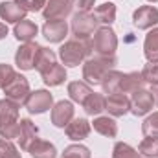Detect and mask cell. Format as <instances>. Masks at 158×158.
I'll return each instance as SVG.
<instances>
[{
    "mask_svg": "<svg viewBox=\"0 0 158 158\" xmlns=\"http://www.w3.org/2000/svg\"><path fill=\"white\" fill-rule=\"evenodd\" d=\"M37 70L42 74V79L46 85H61L64 77H66V72L61 64L55 63V53L52 50H46V48H40L39 55H37V63H35Z\"/></svg>",
    "mask_w": 158,
    "mask_h": 158,
    "instance_id": "1",
    "label": "cell"
},
{
    "mask_svg": "<svg viewBox=\"0 0 158 158\" xmlns=\"http://www.w3.org/2000/svg\"><path fill=\"white\" fill-rule=\"evenodd\" d=\"M0 134L4 138L19 136V105L13 99L0 101Z\"/></svg>",
    "mask_w": 158,
    "mask_h": 158,
    "instance_id": "2",
    "label": "cell"
},
{
    "mask_svg": "<svg viewBox=\"0 0 158 158\" xmlns=\"http://www.w3.org/2000/svg\"><path fill=\"white\" fill-rule=\"evenodd\" d=\"M114 63H116L114 55H110V57L101 55V57H96V59H88L86 64H85V70H83V77L88 83H92V85H98L112 70Z\"/></svg>",
    "mask_w": 158,
    "mask_h": 158,
    "instance_id": "3",
    "label": "cell"
},
{
    "mask_svg": "<svg viewBox=\"0 0 158 158\" xmlns=\"http://www.w3.org/2000/svg\"><path fill=\"white\" fill-rule=\"evenodd\" d=\"M88 48H90V42L86 39L68 40V42L61 48L59 55H61V59H63L64 64H68V66H77L79 63L85 59V55L90 53Z\"/></svg>",
    "mask_w": 158,
    "mask_h": 158,
    "instance_id": "4",
    "label": "cell"
},
{
    "mask_svg": "<svg viewBox=\"0 0 158 158\" xmlns=\"http://www.w3.org/2000/svg\"><path fill=\"white\" fill-rule=\"evenodd\" d=\"M116 44H118V40H116V35H114V31L110 28L98 30L96 35H94V40H92L94 50L98 53H101V55H109V53L112 55L114 50H116Z\"/></svg>",
    "mask_w": 158,
    "mask_h": 158,
    "instance_id": "5",
    "label": "cell"
},
{
    "mask_svg": "<svg viewBox=\"0 0 158 158\" xmlns=\"http://www.w3.org/2000/svg\"><path fill=\"white\" fill-rule=\"evenodd\" d=\"M96 26H98L96 17L94 15H86V13H77L74 17V22H72V30H74L77 39H86L88 35H92Z\"/></svg>",
    "mask_w": 158,
    "mask_h": 158,
    "instance_id": "6",
    "label": "cell"
},
{
    "mask_svg": "<svg viewBox=\"0 0 158 158\" xmlns=\"http://www.w3.org/2000/svg\"><path fill=\"white\" fill-rule=\"evenodd\" d=\"M6 94H7V98L9 99H13V101H20V103H24L26 101V98L30 96V86H28V81L22 77V76H13V79L6 85Z\"/></svg>",
    "mask_w": 158,
    "mask_h": 158,
    "instance_id": "7",
    "label": "cell"
},
{
    "mask_svg": "<svg viewBox=\"0 0 158 158\" xmlns=\"http://www.w3.org/2000/svg\"><path fill=\"white\" fill-rule=\"evenodd\" d=\"M39 52H40V46L33 44V42H26L22 48H19L15 61H17V64H19L22 70H30V68L35 66Z\"/></svg>",
    "mask_w": 158,
    "mask_h": 158,
    "instance_id": "8",
    "label": "cell"
},
{
    "mask_svg": "<svg viewBox=\"0 0 158 158\" xmlns=\"http://www.w3.org/2000/svg\"><path fill=\"white\" fill-rule=\"evenodd\" d=\"M26 109L30 112H35V114H40L44 110H48L52 107V94H48L46 90H37V92H31L26 101H24Z\"/></svg>",
    "mask_w": 158,
    "mask_h": 158,
    "instance_id": "9",
    "label": "cell"
},
{
    "mask_svg": "<svg viewBox=\"0 0 158 158\" xmlns=\"http://www.w3.org/2000/svg\"><path fill=\"white\" fill-rule=\"evenodd\" d=\"M132 22L140 30H147V28L155 26L158 22V9L153 7V6H142V7H138L134 11V15H132Z\"/></svg>",
    "mask_w": 158,
    "mask_h": 158,
    "instance_id": "10",
    "label": "cell"
},
{
    "mask_svg": "<svg viewBox=\"0 0 158 158\" xmlns=\"http://www.w3.org/2000/svg\"><path fill=\"white\" fill-rule=\"evenodd\" d=\"M155 105V99H153V94L147 92V90H136L132 99H131V110L136 114V116H143L147 114Z\"/></svg>",
    "mask_w": 158,
    "mask_h": 158,
    "instance_id": "11",
    "label": "cell"
},
{
    "mask_svg": "<svg viewBox=\"0 0 158 158\" xmlns=\"http://www.w3.org/2000/svg\"><path fill=\"white\" fill-rule=\"evenodd\" d=\"M105 109L112 114V116H123L129 109H131V99L121 94V92H116V94H109V98L105 99Z\"/></svg>",
    "mask_w": 158,
    "mask_h": 158,
    "instance_id": "12",
    "label": "cell"
},
{
    "mask_svg": "<svg viewBox=\"0 0 158 158\" xmlns=\"http://www.w3.org/2000/svg\"><path fill=\"white\" fill-rule=\"evenodd\" d=\"M66 22L61 20V19H55V20H48L44 26H42V33L44 37L50 40V42H59V40L64 39L66 35Z\"/></svg>",
    "mask_w": 158,
    "mask_h": 158,
    "instance_id": "13",
    "label": "cell"
},
{
    "mask_svg": "<svg viewBox=\"0 0 158 158\" xmlns=\"http://www.w3.org/2000/svg\"><path fill=\"white\" fill-rule=\"evenodd\" d=\"M74 118V107L70 101H59L55 105V109L52 110V121L57 127H64L68 125V121Z\"/></svg>",
    "mask_w": 158,
    "mask_h": 158,
    "instance_id": "14",
    "label": "cell"
},
{
    "mask_svg": "<svg viewBox=\"0 0 158 158\" xmlns=\"http://www.w3.org/2000/svg\"><path fill=\"white\" fill-rule=\"evenodd\" d=\"M26 9L19 4V2H4L0 4V17L6 22H20L24 20Z\"/></svg>",
    "mask_w": 158,
    "mask_h": 158,
    "instance_id": "15",
    "label": "cell"
},
{
    "mask_svg": "<svg viewBox=\"0 0 158 158\" xmlns=\"http://www.w3.org/2000/svg\"><path fill=\"white\" fill-rule=\"evenodd\" d=\"M70 7H72V0H50L48 7L44 9V17L50 20L64 19L70 13Z\"/></svg>",
    "mask_w": 158,
    "mask_h": 158,
    "instance_id": "16",
    "label": "cell"
},
{
    "mask_svg": "<svg viewBox=\"0 0 158 158\" xmlns=\"http://www.w3.org/2000/svg\"><path fill=\"white\" fill-rule=\"evenodd\" d=\"M17 138L20 140V147L28 149V147L37 140V127H35L30 119L19 121V136H17Z\"/></svg>",
    "mask_w": 158,
    "mask_h": 158,
    "instance_id": "17",
    "label": "cell"
},
{
    "mask_svg": "<svg viewBox=\"0 0 158 158\" xmlns=\"http://www.w3.org/2000/svg\"><path fill=\"white\" fill-rule=\"evenodd\" d=\"M90 132V123L86 119H74L72 123L66 125V134L72 140H83Z\"/></svg>",
    "mask_w": 158,
    "mask_h": 158,
    "instance_id": "18",
    "label": "cell"
},
{
    "mask_svg": "<svg viewBox=\"0 0 158 158\" xmlns=\"http://www.w3.org/2000/svg\"><path fill=\"white\" fill-rule=\"evenodd\" d=\"M28 149L33 158H55V147L44 140H35Z\"/></svg>",
    "mask_w": 158,
    "mask_h": 158,
    "instance_id": "19",
    "label": "cell"
},
{
    "mask_svg": "<svg viewBox=\"0 0 158 158\" xmlns=\"http://www.w3.org/2000/svg\"><path fill=\"white\" fill-rule=\"evenodd\" d=\"M142 83H143V77H142V74H123V77H121V85H119V92L121 94H129V92H136V90H140V86H142Z\"/></svg>",
    "mask_w": 158,
    "mask_h": 158,
    "instance_id": "20",
    "label": "cell"
},
{
    "mask_svg": "<svg viewBox=\"0 0 158 158\" xmlns=\"http://www.w3.org/2000/svg\"><path fill=\"white\" fill-rule=\"evenodd\" d=\"M35 35H37V26L31 20H26L24 19V20H20L15 26V37L19 40H26L28 42L30 39H33Z\"/></svg>",
    "mask_w": 158,
    "mask_h": 158,
    "instance_id": "21",
    "label": "cell"
},
{
    "mask_svg": "<svg viewBox=\"0 0 158 158\" xmlns=\"http://www.w3.org/2000/svg\"><path fill=\"white\" fill-rule=\"evenodd\" d=\"M68 92H70L72 99H74V101H77V103H81V105H83V103L88 99V96L92 94V90H90L85 83H79V81L68 85Z\"/></svg>",
    "mask_w": 158,
    "mask_h": 158,
    "instance_id": "22",
    "label": "cell"
},
{
    "mask_svg": "<svg viewBox=\"0 0 158 158\" xmlns=\"http://www.w3.org/2000/svg\"><path fill=\"white\" fill-rule=\"evenodd\" d=\"M145 57L151 63H158V28L145 37Z\"/></svg>",
    "mask_w": 158,
    "mask_h": 158,
    "instance_id": "23",
    "label": "cell"
},
{
    "mask_svg": "<svg viewBox=\"0 0 158 158\" xmlns=\"http://www.w3.org/2000/svg\"><path fill=\"white\" fill-rule=\"evenodd\" d=\"M94 129H96L99 134L109 136V138H114L116 132H118V127H116L114 119H110V118H98L94 121Z\"/></svg>",
    "mask_w": 158,
    "mask_h": 158,
    "instance_id": "24",
    "label": "cell"
},
{
    "mask_svg": "<svg viewBox=\"0 0 158 158\" xmlns=\"http://www.w3.org/2000/svg\"><path fill=\"white\" fill-rule=\"evenodd\" d=\"M86 114H99L101 110H105V98L101 94H90L88 99L83 103Z\"/></svg>",
    "mask_w": 158,
    "mask_h": 158,
    "instance_id": "25",
    "label": "cell"
},
{
    "mask_svg": "<svg viewBox=\"0 0 158 158\" xmlns=\"http://www.w3.org/2000/svg\"><path fill=\"white\" fill-rule=\"evenodd\" d=\"M94 17H96L98 22H105V24L114 22V17H116V7H114V4L109 2V4L99 6V7L94 11Z\"/></svg>",
    "mask_w": 158,
    "mask_h": 158,
    "instance_id": "26",
    "label": "cell"
},
{
    "mask_svg": "<svg viewBox=\"0 0 158 158\" xmlns=\"http://www.w3.org/2000/svg\"><path fill=\"white\" fill-rule=\"evenodd\" d=\"M121 77H123V74H119V72H109L105 79L101 81V85H103V90L107 92V94H116L119 92V85H121Z\"/></svg>",
    "mask_w": 158,
    "mask_h": 158,
    "instance_id": "27",
    "label": "cell"
},
{
    "mask_svg": "<svg viewBox=\"0 0 158 158\" xmlns=\"http://www.w3.org/2000/svg\"><path fill=\"white\" fill-rule=\"evenodd\" d=\"M138 153L143 155V156H147V158H158V136L145 138V140L140 143Z\"/></svg>",
    "mask_w": 158,
    "mask_h": 158,
    "instance_id": "28",
    "label": "cell"
},
{
    "mask_svg": "<svg viewBox=\"0 0 158 158\" xmlns=\"http://www.w3.org/2000/svg\"><path fill=\"white\" fill-rule=\"evenodd\" d=\"M143 134L145 136H158V112L149 116V118L143 121V127H142Z\"/></svg>",
    "mask_w": 158,
    "mask_h": 158,
    "instance_id": "29",
    "label": "cell"
},
{
    "mask_svg": "<svg viewBox=\"0 0 158 158\" xmlns=\"http://www.w3.org/2000/svg\"><path fill=\"white\" fill-rule=\"evenodd\" d=\"M63 158H90V153H88L86 147L70 145V147H66V151L63 153Z\"/></svg>",
    "mask_w": 158,
    "mask_h": 158,
    "instance_id": "30",
    "label": "cell"
},
{
    "mask_svg": "<svg viewBox=\"0 0 158 158\" xmlns=\"http://www.w3.org/2000/svg\"><path fill=\"white\" fill-rule=\"evenodd\" d=\"M112 158H140V156H138V153H136L132 147H129L127 143H116V147H114V156Z\"/></svg>",
    "mask_w": 158,
    "mask_h": 158,
    "instance_id": "31",
    "label": "cell"
},
{
    "mask_svg": "<svg viewBox=\"0 0 158 158\" xmlns=\"http://www.w3.org/2000/svg\"><path fill=\"white\" fill-rule=\"evenodd\" d=\"M142 77H143V81H147L151 85H158V63L147 64L142 72Z\"/></svg>",
    "mask_w": 158,
    "mask_h": 158,
    "instance_id": "32",
    "label": "cell"
},
{
    "mask_svg": "<svg viewBox=\"0 0 158 158\" xmlns=\"http://www.w3.org/2000/svg\"><path fill=\"white\" fill-rule=\"evenodd\" d=\"M0 158H20V155L17 153L13 143H9L7 140L0 138Z\"/></svg>",
    "mask_w": 158,
    "mask_h": 158,
    "instance_id": "33",
    "label": "cell"
},
{
    "mask_svg": "<svg viewBox=\"0 0 158 158\" xmlns=\"http://www.w3.org/2000/svg\"><path fill=\"white\" fill-rule=\"evenodd\" d=\"M13 70L6 64H0V88H6V85L13 79Z\"/></svg>",
    "mask_w": 158,
    "mask_h": 158,
    "instance_id": "34",
    "label": "cell"
},
{
    "mask_svg": "<svg viewBox=\"0 0 158 158\" xmlns=\"http://www.w3.org/2000/svg\"><path fill=\"white\" fill-rule=\"evenodd\" d=\"M26 11H39L44 6V0H17Z\"/></svg>",
    "mask_w": 158,
    "mask_h": 158,
    "instance_id": "35",
    "label": "cell"
},
{
    "mask_svg": "<svg viewBox=\"0 0 158 158\" xmlns=\"http://www.w3.org/2000/svg\"><path fill=\"white\" fill-rule=\"evenodd\" d=\"M74 6H76L77 13H86L94 6V0H74Z\"/></svg>",
    "mask_w": 158,
    "mask_h": 158,
    "instance_id": "36",
    "label": "cell"
},
{
    "mask_svg": "<svg viewBox=\"0 0 158 158\" xmlns=\"http://www.w3.org/2000/svg\"><path fill=\"white\" fill-rule=\"evenodd\" d=\"M151 94H153V99H155V105L158 107V85H155V88H153V92H151Z\"/></svg>",
    "mask_w": 158,
    "mask_h": 158,
    "instance_id": "37",
    "label": "cell"
},
{
    "mask_svg": "<svg viewBox=\"0 0 158 158\" xmlns=\"http://www.w3.org/2000/svg\"><path fill=\"white\" fill-rule=\"evenodd\" d=\"M6 35H7V28H6V24H2V22H0V39H2V37H6Z\"/></svg>",
    "mask_w": 158,
    "mask_h": 158,
    "instance_id": "38",
    "label": "cell"
},
{
    "mask_svg": "<svg viewBox=\"0 0 158 158\" xmlns=\"http://www.w3.org/2000/svg\"><path fill=\"white\" fill-rule=\"evenodd\" d=\"M149 2H158V0H149Z\"/></svg>",
    "mask_w": 158,
    "mask_h": 158,
    "instance_id": "39",
    "label": "cell"
}]
</instances>
